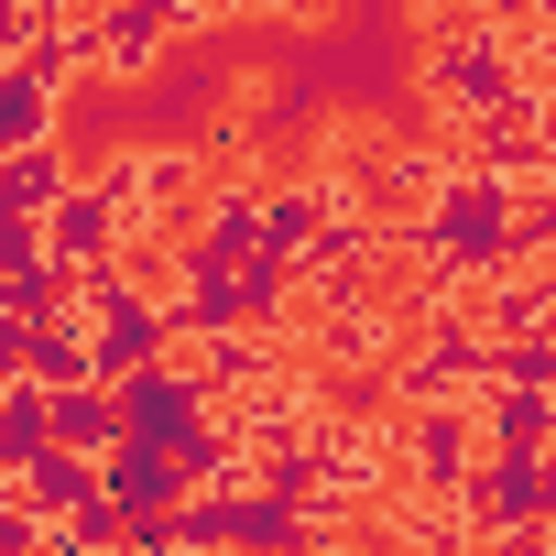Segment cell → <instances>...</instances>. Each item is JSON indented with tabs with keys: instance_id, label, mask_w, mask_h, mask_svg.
I'll list each match as a JSON object with an SVG mask.
<instances>
[{
	"instance_id": "6da1fadb",
	"label": "cell",
	"mask_w": 556,
	"mask_h": 556,
	"mask_svg": "<svg viewBox=\"0 0 556 556\" xmlns=\"http://www.w3.org/2000/svg\"><path fill=\"white\" fill-rule=\"evenodd\" d=\"M121 393V437H153V447H175L186 426H207V393H197V371L164 350V361H142V371H121L110 382Z\"/></svg>"
},
{
	"instance_id": "7a4b0ae2",
	"label": "cell",
	"mask_w": 556,
	"mask_h": 556,
	"mask_svg": "<svg viewBox=\"0 0 556 556\" xmlns=\"http://www.w3.org/2000/svg\"><path fill=\"white\" fill-rule=\"evenodd\" d=\"M164 45H175V12H164V0H99V12H88V66H99V77H153Z\"/></svg>"
},
{
	"instance_id": "3957f363",
	"label": "cell",
	"mask_w": 556,
	"mask_h": 556,
	"mask_svg": "<svg viewBox=\"0 0 556 556\" xmlns=\"http://www.w3.org/2000/svg\"><path fill=\"white\" fill-rule=\"evenodd\" d=\"M34 251H45L55 273H88V262H110V251H121V207H110V197L77 175V186H66L45 218H34Z\"/></svg>"
},
{
	"instance_id": "277c9868",
	"label": "cell",
	"mask_w": 556,
	"mask_h": 556,
	"mask_svg": "<svg viewBox=\"0 0 556 556\" xmlns=\"http://www.w3.org/2000/svg\"><path fill=\"white\" fill-rule=\"evenodd\" d=\"M469 426H480V447H523V458H545V437H556V393H545V382H480V393H469Z\"/></svg>"
},
{
	"instance_id": "5b68a950",
	"label": "cell",
	"mask_w": 556,
	"mask_h": 556,
	"mask_svg": "<svg viewBox=\"0 0 556 556\" xmlns=\"http://www.w3.org/2000/svg\"><path fill=\"white\" fill-rule=\"evenodd\" d=\"M12 502L45 513V523H66V513L99 502V458H77V447H34V458L12 469Z\"/></svg>"
},
{
	"instance_id": "8992f818",
	"label": "cell",
	"mask_w": 556,
	"mask_h": 556,
	"mask_svg": "<svg viewBox=\"0 0 556 556\" xmlns=\"http://www.w3.org/2000/svg\"><path fill=\"white\" fill-rule=\"evenodd\" d=\"M66 186H77V153H66L55 131H45V142H23V153H0V218H23V229H34Z\"/></svg>"
},
{
	"instance_id": "52a82bcc",
	"label": "cell",
	"mask_w": 556,
	"mask_h": 556,
	"mask_svg": "<svg viewBox=\"0 0 556 556\" xmlns=\"http://www.w3.org/2000/svg\"><path fill=\"white\" fill-rule=\"evenodd\" d=\"M45 447H77V458L121 447V393H110V382H66V393H45Z\"/></svg>"
}]
</instances>
